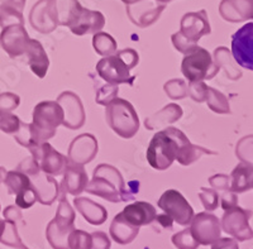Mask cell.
<instances>
[{
    "mask_svg": "<svg viewBox=\"0 0 253 249\" xmlns=\"http://www.w3.org/2000/svg\"><path fill=\"white\" fill-rule=\"evenodd\" d=\"M85 190L110 203H121L134 199V195L139 191V182L130 181L126 186L118 169L110 165L101 164L94 169V176Z\"/></svg>",
    "mask_w": 253,
    "mask_h": 249,
    "instance_id": "cell-1",
    "label": "cell"
},
{
    "mask_svg": "<svg viewBox=\"0 0 253 249\" xmlns=\"http://www.w3.org/2000/svg\"><path fill=\"white\" fill-rule=\"evenodd\" d=\"M187 139L186 135L173 126H167L165 130L158 132L151 139L147 148V161L155 169L164 171L172 165L176 160L178 148Z\"/></svg>",
    "mask_w": 253,
    "mask_h": 249,
    "instance_id": "cell-2",
    "label": "cell"
},
{
    "mask_svg": "<svg viewBox=\"0 0 253 249\" xmlns=\"http://www.w3.org/2000/svg\"><path fill=\"white\" fill-rule=\"evenodd\" d=\"M138 62V52L133 48H126L115 52L114 55L101 58L96 63V72L108 83H128L132 86L135 76L130 75V70L134 69Z\"/></svg>",
    "mask_w": 253,
    "mask_h": 249,
    "instance_id": "cell-3",
    "label": "cell"
},
{
    "mask_svg": "<svg viewBox=\"0 0 253 249\" xmlns=\"http://www.w3.org/2000/svg\"><path fill=\"white\" fill-rule=\"evenodd\" d=\"M209 18L205 9L199 12L186 13L180 22V31L173 33L172 40L173 47L181 53H190L198 47L196 43L204 36L210 35Z\"/></svg>",
    "mask_w": 253,
    "mask_h": 249,
    "instance_id": "cell-4",
    "label": "cell"
},
{
    "mask_svg": "<svg viewBox=\"0 0 253 249\" xmlns=\"http://www.w3.org/2000/svg\"><path fill=\"white\" fill-rule=\"evenodd\" d=\"M63 123V110L56 101H41L33 110V122L29 123L36 146H41L55 137L56 130Z\"/></svg>",
    "mask_w": 253,
    "mask_h": 249,
    "instance_id": "cell-5",
    "label": "cell"
},
{
    "mask_svg": "<svg viewBox=\"0 0 253 249\" xmlns=\"http://www.w3.org/2000/svg\"><path fill=\"white\" fill-rule=\"evenodd\" d=\"M105 119L113 132L124 139L133 138L139 129V119L134 106L126 99L115 97L107 105Z\"/></svg>",
    "mask_w": 253,
    "mask_h": 249,
    "instance_id": "cell-6",
    "label": "cell"
},
{
    "mask_svg": "<svg viewBox=\"0 0 253 249\" xmlns=\"http://www.w3.org/2000/svg\"><path fill=\"white\" fill-rule=\"evenodd\" d=\"M60 204L56 216L47 225L46 237L53 249H69L67 239L72 230L75 229V211L70 205L65 195L60 194Z\"/></svg>",
    "mask_w": 253,
    "mask_h": 249,
    "instance_id": "cell-7",
    "label": "cell"
},
{
    "mask_svg": "<svg viewBox=\"0 0 253 249\" xmlns=\"http://www.w3.org/2000/svg\"><path fill=\"white\" fill-rule=\"evenodd\" d=\"M220 67L214 63L211 55L203 47H196L187 53L181 63V71L189 83L211 80L219 72Z\"/></svg>",
    "mask_w": 253,
    "mask_h": 249,
    "instance_id": "cell-8",
    "label": "cell"
},
{
    "mask_svg": "<svg viewBox=\"0 0 253 249\" xmlns=\"http://www.w3.org/2000/svg\"><path fill=\"white\" fill-rule=\"evenodd\" d=\"M221 218V228L227 234L239 242L250 241L253 238V230L250 226V219L252 218V210L242 209L238 205L224 210Z\"/></svg>",
    "mask_w": 253,
    "mask_h": 249,
    "instance_id": "cell-9",
    "label": "cell"
},
{
    "mask_svg": "<svg viewBox=\"0 0 253 249\" xmlns=\"http://www.w3.org/2000/svg\"><path fill=\"white\" fill-rule=\"evenodd\" d=\"M158 208L164 210L167 216H170L178 225H189L194 218V210L184 195L177 190H167L162 194L157 203Z\"/></svg>",
    "mask_w": 253,
    "mask_h": 249,
    "instance_id": "cell-10",
    "label": "cell"
},
{
    "mask_svg": "<svg viewBox=\"0 0 253 249\" xmlns=\"http://www.w3.org/2000/svg\"><path fill=\"white\" fill-rule=\"evenodd\" d=\"M31 156L40 165L41 171L51 176L62 175L69 165V158L57 152L49 143L44 142L36 148L29 149Z\"/></svg>",
    "mask_w": 253,
    "mask_h": 249,
    "instance_id": "cell-11",
    "label": "cell"
},
{
    "mask_svg": "<svg viewBox=\"0 0 253 249\" xmlns=\"http://www.w3.org/2000/svg\"><path fill=\"white\" fill-rule=\"evenodd\" d=\"M232 56L239 66L253 71V23H247L232 36Z\"/></svg>",
    "mask_w": 253,
    "mask_h": 249,
    "instance_id": "cell-12",
    "label": "cell"
},
{
    "mask_svg": "<svg viewBox=\"0 0 253 249\" xmlns=\"http://www.w3.org/2000/svg\"><path fill=\"white\" fill-rule=\"evenodd\" d=\"M190 230L199 244L210 246L220 238V221L210 212H199L194 215Z\"/></svg>",
    "mask_w": 253,
    "mask_h": 249,
    "instance_id": "cell-13",
    "label": "cell"
},
{
    "mask_svg": "<svg viewBox=\"0 0 253 249\" xmlns=\"http://www.w3.org/2000/svg\"><path fill=\"white\" fill-rule=\"evenodd\" d=\"M126 6V14L132 23L139 28H147L160 18L166 8V4L158 3L157 0H139L137 3Z\"/></svg>",
    "mask_w": 253,
    "mask_h": 249,
    "instance_id": "cell-14",
    "label": "cell"
},
{
    "mask_svg": "<svg viewBox=\"0 0 253 249\" xmlns=\"http://www.w3.org/2000/svg\"><path fill=\"white\" fill-rule=\"evenodd\" d=\"M31 40L32 38L29 37L23 24H12L5 27L0 35V44L9 57L12 58L24 55L28 49Z\"/></svg>",
    "mask_w": 253,
    "mask_h": 249,
    "instance_id": "cell-15",
    "label": "cell"
},
{
    "mask_svg": "<svg viewBox=\"0 0 253 249\" xmlns=\"http://www.w3.org/2000/svg\"><path fill=\"white\" fill-rule=\"evenodd\" d=\"M57 103L63 110L62 125L69 129H80L85 123V110L80 97L71 91H65L58 96Z\"/></svg>",
    "mask_w": 253,
    "mask_h": 249,
    "instance_id": "cell-16",
    "label": "cell"
},
{
    "mask_svg": "<svg viewBox=\"0 0 253 249\" xmlns=\"http://www.w3.org/2000/svg\"><path fill=\"white\" fill-rule=\"evenodd\" d=\"M28 177L31 178L32 186L36 190L37 201L42 205L49 207L60 196V185L51 175H47L41 169H38V171L33 172L32 175H29Z\"/></svg>",
    "mask_w": 253,
    "mask_h": 249,
    "instance_id": "cell-17",
    "label": "cell"
},
{
    "mask_svg": "<svg viewBox=\"0 0 253 249\" xmlns=\"http://www.w3.org/2000/svg\"><path fill=\"white\" fill-rule=\"evenodd\" d=\"M98 153V140L92 134L85 133L72 140L69 148V161L76 165H86Z\"/></svg>",
    "mask_w": 253,
    "mask_h": 249,
    "instance_id": "cell-18",
    "label": "cell"
},
{
    "mask_svg": "<svg viewBox=\"0 0 253 249\" xmlns=\"http://www.w3.org/2000/svg\"><path fill=\"white\" fill-rule=\"evenodd\" d=\"M219 14L229 23H242L253 19V0H221Z\"/></svg>",
    "mask_w": 253,
    "mask_h": 249,
    "instance_id": "cell-19",
    "label": "cell"
},
{
    "mask_svg": "<svg viewBox=\"0 0 253 249\" xmlns=\"http://www.w3.org/2000/svg\"><path fill=\"white\" fill-rule=\"evenodd\" d=\"M49 14L57 26L70 27L83 9L78 0H47Z\"/></svg>",
    "mask_w": 253,
    "mask_h": 249,
    "instance_id": "cell-20",
    "label": "cell"
},
{
    "mask_svg": "<svg viewBox=\"0 0 253 249\" xmlns=\"http://www.w3.org/2000/svg\"><path fill=\"white\" fill-rule=\"evenodd\" d=\"M105 26V17L98 10H90L84 8L76 17L75 22L69 27L75 36H85L90 33H98Z\"/></svg>",
    "mask_w": 253,
    "mask_h": 249,
    "instance_id": "cell-21",
    "label": "cell"
},
{
    "mask_svg": "<svg viewBox=\"0 0 253 249\" xmlns=\"http://www.w3.org/2000/svg\"><path fill=\"white\" fill-rule=\"evenodd\" d=\"M62 182L60 185V194L80 195L86 189L87 175L83 165H76L69 162L66 169L63 171Z\"/></svg>",
    "mask_w": 253,
    "mask_h": 249,
    "instance_id": "cell-22",
    "label": "cell"
},
{
    "mask_svg": "<svg viewBox=\"0 0 253 249\" xmlns=\"http://www.w3.org/2000/svg\"><path fill=\"white\" fill-rule=\"evenodd\" d=\"M124 218L134 226L150 225L156 220L157 212L153 205L144 201H137L130 205H126L123 211Z\"/></svg>",
    "mask_w": 253,
    "mask_h": 249,
    "instance_id": "cell-23",
    "label": "cell"
},
{
    "mask_svg": "<svg viewBox=\"0 0 253 249\" xmlns=\"http://www.w3.org/2000/svg\"><path fill=\"white\" fill-rule=\"evenodd\" d=\"M29 23L35 31L40 32L42 35H48L55 31L57 24L53 22L49 14L47 0H40L33 5L29 13Z\"/></svg>",
    "mask_w": 253,
    "mask_h": 249,
    "instance_id": "cell-24",
    "label": "cell"
},
{
    "mask_svg": "<svg viewBox=\"0 0 253 249\" xmlns=\"http://www.w3.org/2000/svg\"><path fill=\"white\" fill-rule=\"evenodd\" d=\"M76 210L83 215V218L91 225H101L108 219L107 209L87 198H75L74 200Z\"/></svg>",
    "mask_w": 253,
    "mask_h": 249,
    "instance_id": "cell-25",
    "label": "cell"
},
{
    "mask_svg": "<svg viewBox=\"0 0 253 249\" xmlns=\"http://www.w3.org/2000/svg\"><path fill=\"white\" fill-rule=\"evenodd\" d=\"M26 55L28 57V65L31 67L32 72L37 78L43 79L47 75V71H48L49 60L46 53V49L41 44L40 41L31 40Z\"/></svg>",
    "mask_w": 253,
    "mask_h": 249,
    "instance_id": "cell-26",
    "label": "cell"
},
{
    "mask_svg": "<svg viewBox=\"0 0 253 249\" xmlns=\"http://www.w3.org/2000/svg\"><path fill=\"white\" fill-rule=\"evenodd\" d=\"M27 0H0V27L24 24L23 10Z\"/></svg>",
    "mask_w": 253,
    "mask_h": 249,
    "instance_id": "cell-27",
    "label": "cell"
},
{
    "mask_svg": "<svg viewBox=\"0 0 253 249\" xmlns=\"http://www.w3.org/2000/svg\"><path fill=\"white\" fill-rule=\"evenodd\" d=\"M110 237L118 244H129L138 235L139 228L134 226L124 218L123 212H119L112 221L110 225Z\"/></svg>",
    "mask_w": 253,
    "mask_h": 249,
    "instance_id": "cell-28",
    "label": "cell"
},
{
    "mask_svg": "<svg viewBox=\"0 0 253 249\" xmlns=\"http://www.w3.org/2000/svg\"><path fill=\"white\" fill-rule=\"evenodd\" d=\"M181 117V106L177 105V104H169V105L165 106L164 109L155 113L152 117L147 118L146 122H144V126H146L148 130H153V129H156L157 126L175 123V122L178 121Z\"/></svg>",
    "mask_w": 253,
    "mask_h": 249,
    "instance_id": "cell-29",
    "label": "cell"
},
{
    "mask_svg": "<svg viewBox=\"0 0 253 249\" xmlns=\"http://www.w3.org/2000/svg\"><path fill=\"white\" fill-rule=\"evenodd\" d=\"M253 173V166L247 164H241L230 173V191L242 194L251 190V177Z\"/></svg>",
    "mask_w": 253,
    "mask_h": 249,
    "instance_id": "cell-30",
    "label": "cell"
},
{
    "mask_svg": "<svg viewBox=\"0 0 253 249\" xmlns=\"http://www.w3.org/2000/svg\"><path fill=\"white\" fill-rule=\"evenodd\" d=\"M203 155H218L213 151H208V149L203 148V147L194 146L190 140H186L180 148L176 155V160L182 166H189V165L194 164L195 161L202 157Z\"/></svg>",
    "mask_w": 253,
    "mask_h": 249,
    "instance_id": "cell-31",
    "label": "cell"
},
{
    "mask_svg": "<svg viewBox=\"0 0 253 249\" xmlns=\"http://www.w3.org/2000/svg\"><path fill=\"white\" fill-rule=\"evenodd\" d=\"M0 242L3 244H5V246L13 247V248L28 249L23 243H22V241H20L14 221H0Z\"/></svg>",
    "mask_w": 253,
    "mask_h": 249,
    "instance_id": "cell-32",
    "label": "cell"
},
{
    "mask_svg": "<svg viewBox=\"0 0 253 249\" xmlns=\"http://www.w3.org/2000/svg\"><path fill=\"white\" fill-rule=\"evenodd\" d=\"M4 182H5L6 187H8L9 194H12V195L20 194L22 191L28 189L29 186H32L31 178H29L26 173L18 171V169L6 172Z\"/></svg>",
    "mask_w": 253,
    "mask_h": 249,
    "instance_id": "cell-33",
    "label": "cell"
},
{
    "mask_svg": "<svg viewBox=\"0 0 253 249\" xmlns=\"http://www.w3.org/2000/svg\"><path fill=\"white\" fill-rule=\"evenodd\" d=\"M92 46L96 53L104 57L114 55L117 52V42L110 35L105 32H98L92 37Z\"/></svg>",
    "mask_w": 253,
    "mask_h": 249,
    "instance_id": "cell-34",
    "label": "cell"
},
{
    "mask_svg": "<svg viewBox=\"0 0 253 249\" xmlns=\"http://www.w3.org/2000/svg\"><path fill=\"white\" fill-rule=\"evenodd\" d=\"M205 103L208 104L210 109L218 114H230V108L228 99L224 94H221L218 90L208 86V94Z\"/></svg>",
    "mask_w": 253,
    "mask_h": 249,
    "instance_id": "cell-35",
    "label": "cell"
},
{
    "mask_svg": "<svg viewBox=\"0 0 253 249\" xmlns=\"http://www.w3.org/2000/svg\"><path fill=\"white\" fill-rule=\"evenodd\" d=\"M67 244H69V249H91V234L84 230L74 229L70 233Z\"/></svg>",
    "mask_w": 253,
    "mask_h": 249,
    "instance_id": "cell-36",
    "label": "cell"
},
{
    "mask_svg": "<svg viewBox=\"0 0 253 249\" xmlns=\"http://www.w3.org/2000/svg\"><path fill=\"white\" fill-rule=\"evenodd\" d=\"M236 155L241 162L253 166V135L243 137L237 143Z\"/></svg>",
    "mask_w": 253,
    "mask_h": 249,
    "instance_id": "cell-37",
    "label": "cell"
},
{
    "mask_svg": "<svg viewBox=\"0 0 253 249\" xmlns=\"http://www.w3.org/2000/svg\"><path fill=\"white\" fill-rule=\"evenodd\" d=\"M172 243L177 249H198V247L200 246L191 234L190 228L176 233L172 237Z\"/></svg>",
    "mask_w": 253,
    "mask_h": 249,
    "instance_id": "cell-38",
    "label": "cell"
},
{
    "mask_svg": "<svg viewBox=\"0 0 253 249\" xmlns=\"http://www.w3.org/2000/svg\"><path fill=\"white\" fill-rule=\"evenodd\" d=\"M164 89L166 94L173 100L184 99V97L187 96V85L185 83L184 80H180V79H173V80L166 83Z\"/></svg>",
    "mask_w": 253,
    "mask_h": 249,
    "instance_id": "cell-39",
    "label": "cell"
},
{
    "mask_svg": "<svg viewBox=\"0 0 253 249\" xmlns=\"http://www.w3.org/2000/svg\"><path fill=\"white\" fill-rule=\"evenodd\" d=\"M199 198L202 200L203 207H204L205 210H208V211H213V210L218 209L219 203H220V196H219L216 190L203 187V189L200 190Z\"/></svg>",
    "mask_w": 253,
    "mask_h": 249,
    "instance_id": "cell-40",
    "label": "cell"
},
{
    "mask_svg": "<svg viewBox=\"0 0 253 249\" xmlns=\"http://www.w3.org/2000/svg\"><path fill=\"white\" fill-rule=\"evenodd\" d=\"M20 97L13 92H3L0 94V117L12 113L19 106Z\"/></svg>",
    "mask_w": 253,
    "mask_h": 249,
    "instance_id": "cell-41",
    "label": "cell"
},
{
    "mask_svg": "<svg viewBox=\"0 0 253 249\" xmlns=\"http://www.w3.org/2000/svg\"><path fill=\"white\" fill-rule=\"evenodd\" d=\"M118 85H113V83H107V85H104L103 87L96 91V97H95V100L96 103L100 104V105H105L107 106L108 104L110 103L112 100H114L117 95H118Z\"/></svg>",
    "mask_w": 253,
    "mask_h": 249,
    "instance_id": "cell-42",
    "label": "cell"
},
{
    "mask_svg": "<svg viewBox=\"0 0 253 249\" xmlns=\"http://www.w3.org/2000/svg\"><path fill=\"white\" fill-rule=\"evenodd\" d=\"M37 201V194L33 186H29L20 194L15 195V205L20 209H29Z\"/></svg>",
    "mask_w": 253,
    "mask_h": 249,
    "instance_id": "cell-43",
    "label": "cell"
},
{
    "mask_svg": "<svg viewBox=\"0 0 253 249\" xmlns=\"http://www.w3.org/2000/svg\"><path fill=\"white\" fill-rule=\"evenodd\" d=\"M20 124L22 122L19 118L12 113L0 117V130H3L6 134H15L19 130Z\"/></svg>",
    "mask_w": 253,
    "mask_h": 249,
    "instance_id": "cell-44",
    "label": "cell"
},
{
    "mask_svg": "<svg viewBox=\"0 0 253 249\" xmlns=\"http://www.w3.org/2000/svg\"><path fill=\"white\" fill-rule=\"evenodd\" d=\"M208 94V86L203 81L199 83H190L187 85V95H189L193 100L198 103H204L207 100Z\"/></svg>",
    "mask_w": 253,
    "mask_h": 249,
    "instance_id": "cell-45",
    "label": "cell"
},
{
    "mask_svg": "<svg viewBox=\"0 0 253 249\" xmlns=\"http://www.w3.org/2000/svg\"><path fill=\"white\" fill-rule=\"evenodd\" d=\"M209 183L216 191H230V176L218 173L209 178Z\"/></svg>",
    "mask_w": 253,
    "mask_h": 249,
    "instance_id": "cell-46",
    "label": "cell"
},
{
    "mask_svg": "<svg viewBox=\"0 0 253 249\" xmlns=\"http://www.w3.org/2000/svg\"><path fill=\"white\" fill-rule=\"evenodd\" d=\"M91 249H110V239L103 232H94L91 234Z\"/></svg>",
    "mask_w": 253,
    "mask_h": 249,
    "instance_id": "cell-47",
    "label": "cell"
},
{
    "mask_svg": "<svg viewBox=\"0 0 253 249\" xmlns=\"http://www.w3.org/2000/svg\"><path fill=\"white\" fill-rule=\"evenodd\" d=\"M211 249H239V247L233 238H219L211 244Z\"/></svg>",
    "mask_w": 253,
    "mask_h": 249,
    "instance_id": "cell-48",
    "label": "cell"
},
{
    "mask_svg": "<svg viewBox=\"0 0 253 249\" xmlns=\"http://www.w3.org/2000/svg\"><path fill=\"white\" fill-rule=\"evenodd\" d=\"M220 205L224 210L238 205V196L233 191H225L220 199Z\"/></svg>",
    "mask_w": 253,
    "mask_h": 249,
    "instance_id": "cell-49",
    "label": "cell"
},
{
    "mask_svg": "<svg viewBox=\"0 0 253 249\" xmlns=\"http://www.w3.org/2000/svg\"><path fill=\"white\" fill-rule=\"evenodd\" d=\"M4 218L10 221L20 220L22 219V212L18 209L17 205H12V207H8L4 210Z\"/></svg>",
    "mask_w": 253,
    "mask_h": 249,
    "instance_id": "cell-50",
    "label": "cell"
},
{
    "mask_svg": "<svg viewBox=\"0 0 253 249\" xmlns=\"http://www.w3.org/2000/svg\"><path fill=\"white\" fill-rule=\"evenodd\" d=\"M156 220L161 224L164 228H169V229H171V228H172V221L173 220L170 218V216H167L166 214L157 215V216H156Z\"/></svg>",
    "mask_w": 253,
    "mask_h": 249,
    "instance_id": "cell-51",
    "label": "cell"
},
{
    "mask_svg": "<svg viewBox=\"0 0 253 249\" xmlns=\"http://www.w3.org/2000/svg\"><path fill=\"white\" fill-rule=\"evenodd\" d=\"M5 176H6L5 168H3V167H0V183L4 182V180H5Z\"/></svg>",
    "mask_w": 253,
    "mask_h": 249,
    "instance_id": "cell-52",
    "label": "cell"
},
{
    "mask_svg": "<svg viewBox=\"0 0 253 249\" xmlns=\"http://www.w3.org/2000/svg\"><path fill=\"white\" fill-rule=\"evenodd\" d=\"M126 5H129V4H133V3H137V1H139V0H122Z\"/></svg>",
    "mask_w": 253,
    "mask_h": 249,
    "instance_id": "cell-53",
    "label": "cell"
},
{
    "mask_svg": "<svg viewBox=\"0 0 253 249\" xmlns=\"http://www.w3.org/2000/svg\"><path fill=\"white\" fill-rule=\"evenodd\" d=\"M158 3H162V4H169L170 1H172V0H157Z\"/></svg>",
    "mask_w": 253,
    "mask_h": 249,
    "instance_id": "cell-54",
    "label": "cell"
},
{
    "mask_svg": "<svg viewBox=\"0 0 253 249\" xmlns=\"http://www.w3.org/2000/svg\"><path fill=\"white\" fill-rule=\"evenodd\" d=\"M251 187L253 189V173H252V177H251Z\"/></svg>",
    "mask_w": 253,
    "mask_h": 249,
    "instance_id": "cell-55",
    "label": "cell"
}]
</instances>
